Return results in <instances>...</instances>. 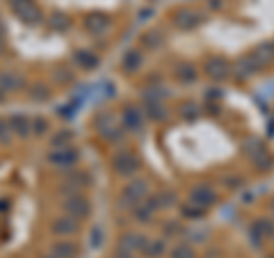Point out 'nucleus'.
<instances>
[{
    "label": "nucleus",
    "mask_w": 274,
    "mask_h": 258,
    "mask_svg": "<svg viewBox=\"0 0 274 258\" xmlns=\"http://www.w3.org/2000/svg\"><path fill=\"white\" fill-rule=\"evenodd\" d=\"M146 194H149V183H146V181H133V183L126 185L124 192H121V206H124V208H130L133 204L144 201Z\"/></svg>",
    "instance_id": "1"
},
{
    "label": "nucleus",
    "mask_w": 274,
    "mask_h": 258,
    "mask_svg": "<svg viewBox=\"0 0 274 258\" xmlns=\"http://www.w3.org/2000/svg\"><path fill=\"white\" fill-rule=\"evenodd\" d=\"M215 201H217V194L210 190V185H197V188H192V192H190V204L197 206L199 210L210 208Z\"/></svg>",
    "instance_id": "2"
},
{
    "label": "nucleus",
    "mask_w": 274,
    "mask_h": 258,
    "mask_svg": "<svg viewBox=\"0 0 274 258\" xmlns=\"http://www.w3.org/2000/svg\"><path fill=\"white\" fill-rule=\"evenodd\" d=\"M144 247H146V238L144 235H140V233H126L124 238L119 240V249H121V253H137V251H142L144 253Z\"/></svg>",
    "instance_id": "3"
},
{
    "label": "nucleus",
    "mask_w": 274,
    "mask_h": 258,
    "mask_svg": "<svg viewBox=\"0 0 274 258\" xmlns=\"http://www.w3.org/2000/svg\"><path fill=\"white\" fill-rule=\"evenodd\" d=\"M115 167L119 174L124 176H130L137 171V158H135L130 151H119V155L115 158Z\"/></svg>",
    "instance_id": "4"
},
{
    "label": "nucleus",
    "mask_w": 274,
    "mask_h": 258,
    "mask_svg": "<svg viewBox=\"0 0 274 258\" xmlns=\"http://www.w3.org/2000/svg\"><path fill=\"white\" fill-rule=\"evenodd\" d=\"M229 71H231V66H229V62H226L224 57H213V60L206 64V73H208L210 78H215V80L226 78Z\"/></svg>",
    "instance_id": "5"
},
{
    "label": "nucleus",
    "mask_w": 274,
    "mask_h": 258,
    "mask_svg": "<svg viewBox=\"0 0 274 258\" xmlns=\"http://www.w3.org/2000/svg\"><path fill=\"white\" fill-rule=\"evenodd\" d=\"M258 69H260V66L256 64L254 60H251V55H249V57H240V60L235 62V66H233V73L238 75L240 80H244V78H249V75H254Z\"/></svg>",
    "instance_id": "6"
},
{
    "label": "nucleus",
    "mask_w": 274,
    "mask_h": 258,
    "mask_svg": "<svg viewBox=\"0 0 274 258\" xmlns=\"http://www.w3.org/2000/svg\"><path fill=\"white\" fill-rule=\"evenodd\" d=\"M251 60L256 62V64L263 69L265 64H269V62H274V46L272 44H260L258 48L251 53Z\"/></svg>",
    "instance_id": "7"
},
{
    "label": "nucleus",
    "mask_w": 274,
    "mask_h": 258,
    "mask_svg": "<svg viewBox=\"0 0 274 258\" xmlns=\"http://www.w3.org/2000/svg\"><path fill=\"white\" fill-rule=\"evenodd\" d=\"M174 21L180 30H190V28H195L199 23V14H195L192 10H178L174 14Z\"/></svg>",
    "instance_id": "8"
},
{
    "label": "nucleus",
    "mask_w": 274,
    "mask_h": 258,
    "mask_svg": "<svg viewBox=\"0 0 274 258\" xmlns=\"http://www.w3.org/2000/svg\"><path fill=\"white\" fill-rule=\"evenodd\" d=\"M75 160H78V155H75L69 146H60L55 153H50V162L57 164V167H64V164L69 167V164H73Z\"/></svg>",
    "instance_id": "9"
},
{
    "label": "nucleus",
    "mask_w": 274,
    "mask_h": 258,
    "mask_svg": "<svg viewBox=\"0 0 274 258\" xmlns=\"http://www.w3.org/2000/svg\"><path fill=\"white\" fill-rule=\"evenodd\" d=\"M121 119H124V124L128 130H142V126H144L142 112L140 110H135V108H126L124 114H121Z\"/></svg>",
    "instance_id": "10"
},
{
    "label": "nucleus",
    "mask_w": 274,
    "mask_h": 258,
    "mask_svg": "<svg viewBox=\"0 0 274 258\" xmlns=\"http://www.w3.org/2000/svg\"><path fill=\"white\" fill-rule=\"evenodd\" d=\"M64 208H66V213H71L73 217H82V215L89 213V206H87V201H85L82 197L69 199V201L64 204Z\"/></svg>",
    "instance_id": "11"
},
{
    "label": "nucleus",
    "mask_w": 274,
    "mask_h": 258,
    "mask_svg": "<svg viewBox=\"0 0 274 258\" xmlns=\"http://www.w3.org/2000/svg\"><path fill=\"white\" fill-rule=\"evenodd\" d=\"M164 251H167V244H164L162 238H158V240H146V247H144V256H146V258H160Z\"/></svg>",
    "instance_id": "12"
},
{
    "label": "nucleus",
    "mask_w": 274,
    "mask_h": 258,
    "mask_svg": "<svg viewBox=\"0 0 274 258\" xmlns=\"http://www.w3.org/2000/svg\"><path fill=\"white\" fill-rule=\"evenodd\" d=\"M53 231L55 233H64V235H71L78 231V224L73 222V219H57V222L53 224Z\"/></svg>",
    "instance_id": "13"
},
{
    "label": "nucleus",
    "mask_w": 274,
    "mask_h": 258,
    "mask_svg": "<svg viewBox=\"0 0 274 258\" xmlns=\"http://www.w3.org/2000/svg\"><path fill=\"white\" fill-rule=\"evenodd\" d=\"M176 73H178V80H180V82H195V80H197L195 66H190V64H180L178 69H176Z\"/></svg>",
    "instance_id": "14"
},
{
    "label": "nucleus",
    "mask_w": 274,
    "mask_h": 258,
    "mask_svg": "<svg viewBox=\"0 0 274 258\" xmlns=\"http://www.w3.org/2000/svg\"><path fill=\"white\" fill-rule=\"evenodd\" d=\"M146 108H149V114L153 117V119H158V121L167 119V110H164L162 105L158 103V101H149V103H146Z\"/></svg>",
    "instance_id": "15"
},
{
    "label": "nucleus",
    "mask_w": 274,
    "mask_h": 258,
    "mask_svg": "<svg viewBox=\"0 0 274 258\" xmlns=\"http://www.w3.org/2000/svg\"><path fill=\"white\" fill-rule=\"evenodd\" d=\"M171 258H195V249L190 247V244H176L171 249Z\"/></svg>",
    "instance_id": "16"
},
{
    "label": "nucleus",
    "mask_w": 274,
    "mask_h": 258,
    "mask_svg": "<svg viewBox=\"0 0 274 258\" xmlns=\"http://www.w3.org/2000/svg\"><path fill=\"white\" fill-rule=\"evenodd\" d=\"M55 251L60 253L62 258H71V256H75V251H78V247H75V244H71V242H57L55 244Z\"/></svg>",
    "instance_id": "17"
},
{
    "label": "nucleus",
    "mask_w": 274,
    "mask_h": 258,
    "mask_svg": "<svg viewBox=\"0 0 274 258\" xmlns=\"http://www.w3.org/2000/svg\"><path fill=\"white\" fill-rule=\"evenodd\" d=\"M12 126H14V130L19 135H28V130H30V121L25 119V117H14V119H12Z\"/></svg>",
    "instance_id": "18"
},
{
    "label": "nucleus",
    "mask_w": 274,
    "mask_h": 258,
    "mask_svg": "<svg viewBox=\"0 0 274 258\" xmlns=\"http://www.w3.org/2000/svg\"><path fill=\"white\" fill-rule=\"evenodd\" d=\"M142 64V57H140V53H128L124 57V69H128V71H133V69H137V66Z\"/></svg>",
    "instance_id": "19"
},
{
    "label": "nucleus",
    "mask_w": 274,
    "mask_h": 258,
    "mask_svg": "<svg viewBox=\"0 0 274 258\" xmlns=\"http://www.w3.org/2000/svg\"><path fill=\"white\" fill-rule=\"evenodd\" d=\"M78 62H80V64H85L87 69H92V66H96V62H99V60H96L92 53H80L78 55Z\"/></svg>",
    "instance_id": "20"
},
{
    "label": "nucleus",
    "mask_w": 274,
    "mask_h": 258,
    "mask_svg": "<svg viewBox=\"0 0 274 258\" xmlns=\"http://www.w3.org/2000/svg\"><path fill=\"white\" fill-rule=\"evenodd\" d=\"M224 183H226V188H240L238 183H242V179H240V176H231V179H226Z\"/></svg>",
    "instance_id": "21"
},
{
    "label": "nucleus",
    "mask_w": 274,
    "mask_h": 258,
    "mask_svg": "<svg viewBox=\"0 0 274 258\" xmlns=\"http://www.w3.org/2000/svg\"><path fill=\"white\" fill-rule=\"evenodd\" d=\"M183 213L188 215V217H201L204 210H199V208H183Z\"/></svg>",
    "instance_id": "22"
},
{
    "label": "nucleus",
    "mask_w": 274,
    "mask_h": 258,
    "mask_svg": "<svg viewBox=\"0 0 274 258\" xmlns=\"http://www.w3.org/2000/svg\"><path fill=\"white\" fill-rule=\"evenodd\" d=\"M164 233H167V235L180 233V226H178V224H167V226H164Z\"/></svg>",
    "instance_id": "23"
},
{
    "label": "nucleus",
    "mask_w": 274,
    "mask_h": 258,
    "mask_svg": "<svg viewBox=\"0 0 274 258\" xmlns=\"http://www.w3.org/2000/svg\"><path fill=\"white\" fill-rule=\"evenodd\" d=\"M183 110H185V117H197V105L192 103V105H183Z\"/></svg>",
    "instance_id": "24"
},
{
    "label": "nucleus",
    "mask_w": 274,
    "mask_h": 258,
    "mask_svg": "<svg viewBox=\"0 0 274 258\" xmlns=\"http://www.w3.org/2000/svg\"><path fill=\"white\" fill-rule=\"evenodd\" d=\"M69 139H71V133H60L53 139V144H57V142H69Z\"/></svg>",
    "instance_id": "25"
},
{
    "label": "nucleus",
    "mask_w": 274,
    "mask_h": 258,
    "mask_svg": "<svg viewBox=\"0 0 274 258\" xmlns=\"http://www.w3.org/2000/svg\"><path fill=\"white\" fill-rule=\"evenodd\" d=\"M210 7H213V10H219V7H222V0H210Z\"/></svg>",
    "instance_id": "26"
},
{
    "label": "nucleus",
    "mask_w": 274,
    "mask_h": 258,
    "mask_svg": "<svg viewBox=\"0 0 274 258\" xmlns=\"http://www.w3.org/2000/svg\"><path fill=\"white\" fill-rule=\"evenodd\" d=\"M44 128H46L44 121H37V133H44Z\"/></svg>",
    "instance_id": "27"
},
{
    "label": "nucleus",
    "mask_w": 274,
    "mask_h": 258,
    "mask_svg": "<svg viewBox=\"0 0 274 258\" xmlns=\"http://www.w3.org/2000/svg\"><path fill=\"white\" fill-rule=\"evenodd\" d=\"M117 258H133L130 253H117Z\"/></svg>",
    "instance_id": "28"
},
{
    "label": "nucleus",
    "mask_w": 274,
    "mask_h": 258,
    "mask_svg": "<svg viewBox=\"0 0 274 258\" xmlns=\"http://www.w3.org/2000/svg\"><path fill=\"white\" fill-rule=\"evenodd\" d=\"M272 46H274V44H272Z\"/></svg>",
    "instance_id": "29"
}]
</instances>
